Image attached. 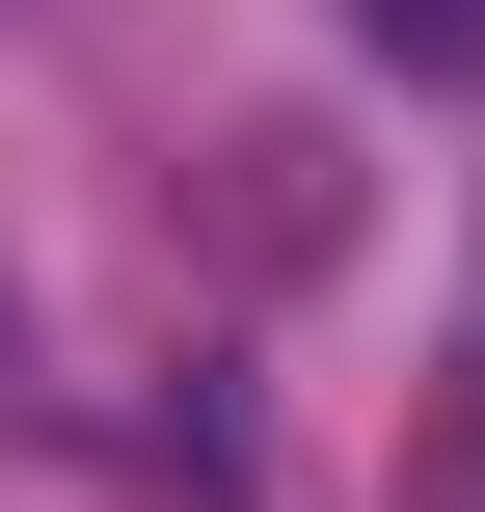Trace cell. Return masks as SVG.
I'll list each match as a JSON object with an SVG mask.
<instances>
[{
  "label": "cell",
  "instance_id": "1",
  "mask_svg": "<svg viewBox=\"0 0 485 512\" xmlns=\"http://www.w3.org/2000/svg\"><path fill=\"white\" fill-rule=\"evenodd\" d=\"M351 27H405V54H485V0H351Z\"/></svg>",
  "mask_w": 485,
  "mask_h": 512
}]
</instances>
